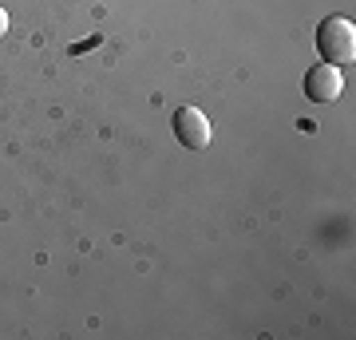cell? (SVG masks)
<instances>
[{
  "label": "cell",
  "instance_id": "cell-3",
  "mask_svg": "<svg viewBox=\"0 0 356 340\" xmlns=\"http://www.w3.org/2000/svg\"><path fill=\"white\" fill-rule=\"evenodd\" d=\"M341 91H344L341 67H332V63H317V67H309V76H305V95H309L313 103H332V99H341Z\"/></svg>",
  "mask_w": 356,
  "mask_h": 340
},
{
  "label": "cell",
  "instance_id": "cell-4",
  "mask_svg": "<svg viewBox=\"0 0 356 340\" xmlns=\"http://www.w3.org/2000/svg\"><path fill=\"white\" fill-rule=\"evenodd\" d=\"M4 32H8V13L0 8V36H4Z\"/></svg>",
  "mask_w": 356,
  "mask_h": 340
},
{
  "label": "cell",
  "instance_id": "cell-1",
  "mask_svg": "<svg viewBox=\"0 0 356 340\" xmlns=\"http://www.w3.org/2000/svg\"><path fill=\"white\" fill-rule=\"evenodd\" d=\"M317 48L325 56V63L341 67V63L356 60V24L348 16H325L317 28Z\"/></svg>",
  "mask_w": 356,
  "mask_h": 340
},
{
  "label": "cell",
  "instance_id": "cell-2",
  "mask_svg": "<svg viewBox=\"0 0 356 340\" xmlns=\"http://www.w3.org/2000/svg\"><path fill=\"white\" fill-rule=\"evenodd\" d=\"M175 135H178V143L191 147V151H202V147H210V139H214L206 111H198V107H191V103L175 111Z\"/></svg>",
  "mask_w": 356,
  "mask_h": 340
}]
</instances>
